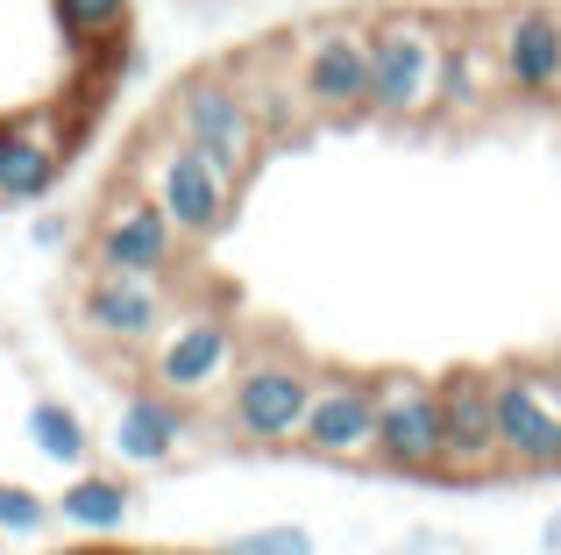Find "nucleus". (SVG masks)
Instances as JSON below:
<instances>
[{
    "label": "nucleus",
    "mask_w": 561,
    "mask_h": 555,
    "mask_svg": "<svg viewBox=\"0 0 561 555\" xmlns=\"http://www.w3.org/2000/svg\"><path fill=\"white\" fill-rule=\"evenodd\" d=\"M0 528L8 534H36L43 528V499L22 491V485H0Z\"/></svg>",
    "instance_id": "4be33fe9"
},
{
    "label": "nucleus",
    "mask_w": 561,
    "mask_h": 555,
    "mask_svg": "<svg viewBox=\"0 0 561 555\" xmlns=\"http://www.w3.org/2000/svg\"><path fill=\"white\" fill-rule=\"evenodd\" d=\"M497 449L519 471H561V371H497Z\"/></svg>",
    "instance_id": "20e7f679"
},
{
    "label": "nucleus",
    "mask_w": 561,
    "mask_h": 555,
    "mask_svg": "<svg viewBox=\"0 0 561 555\" xmlns=\"http://www.w3.org/2000/svg\"><path fill=\"white\" fill-rule=\"evenodd\" d=\"M171 257H179V228L164 222V207L150 193H122L100 214V228H93V264L100 271L157 278V271H171Z\"/></svg>",
    "instance_id": "9b49d317"
},
{
    "label": "nucleus",
    "mask_w": 561,
    "mask_h": 555,
    "mask_svg": "<svg viewBox=\"0 0 561 555\" xmlns=\"http://www.w3.org/2000/svg\"><path fill=\"white\" fill-rule=\"evenodd\" d=\"M71 165V122L65 107H22L0 114V207L43 200Z\"/></svg>",
    "instance_id": "39448f33"
},
{
    "label": "nucleus",
    "mask_w": 561,
    "mask_h": 555,
    "mask_svg": "<svg viewBox=\"0 0 561 555\" xmlns=\"http://www.w3.org/2000/svg\"><path fill=\"white\" fill-rule=\"evenodd\" d=\"M220 555H313V534L306 528H256V534H234Z\"/></svg>",
    "instance_id": "412c9836"
},
{
    "label": "nucleus",
    "mask_w": 561,
    "mask_h": 555,
    "mask_svg": "<svg viewBox=\"0 0 561 555\" xmlns=\"http://www.w3.org/2000/svg\"><path fill=\"white\" fill-rule=\"evenodd\" d=\"M497 463H505V449H497L491 371H455V377H440V471H455V477H491Z\"/></svg>",
    "instance_id": "1a4fd4ad"
},
{
    "label": "nucleus",
    "mask_w": 561,
    "mask_h": 555,
    "mask_svg": "<svg viewBox=\"0 0 561 555\" xmlns=\"http://www.w3.org/2000/svg\"><path fill=\"white\" fill-rule=\"evenodd\" d=\"M28 434H36V449H43L50 463H79V456H85V428H79V414H71V406H57V399L28 406Z\"/></svg>",
    "instance_id": "aec40b11"
},
{
    "label": "nucleus",
    "mask_w": 561,
    "mask_h": 555,
    "mask_svg": "<svg viewBox=\"0 0 561 555\" xmlns=\"http://www.w3.org/2000/svg\"><path fill=\"white\" fill-rule=\"evenodd\" d=\"M171 128L234 185H242L263 157V128H256V114H249L234 71H192L179 93H171Z\"/></svg>",
    "instance_id": "f03ea898"
},
{
    "label": "nucleus",
    "mask_w": 561,
    "mask_h": 555,
    "mask_svg": "<svg viewBox=\"0 0 561 555\" xmlns=\"http://www.w3.org/2000/svg\"><path fill=\"white\" fill-rule=\"evenodd\" d=\"M234 86H242V100H249V114H256V128H263V143L271 136H299L306 128V93H299V65H291V36H277V43H263L256 57H242L234 65Z\"/></svg>",
    "instance_id": "ddd939ff"
},
{
    "label": "nucleus",
    "mask_w": 561,
    "mask_h": 555,
    "mask_svg": "<svg viewBox=\"0 0 561 555\" xmlns=\"http://www.w3.org/2000/svg\"><path fill=\"white\" fill-rule=\"evenodd\" d=\"M505 100V65H497L491 22H448V79H440V114H483Z\"/></svg>",
    "instance_id": "4468645a"
},
{
    "label": "nucleus",
    "mask_w": 561,
    "mask_h": 555,
    "mask_svg": "<svg viewBox=\"0 0 561 555\" xmlns=\"http://www.w3.org/2000/svg\"><path fill=\"white\" fill-rule=\"evenodd\" d=\"M497 65H505L512 100H561V8L554 0H526V8L491 14Z\"/></svg>",
    "instance_id": "0eeeda50"
},
{
    "label": "nucleus",
    "mask_w": 561,
    "mask_h": 555,
    "mask_svg": "<svg viewBox=\"0 0 561 555\" xmlns=\"http://www.w3.org/2000/svg\"><path fill=\"white\" fill-rule=\"evenodd\" d=\"M65 555H100V548H65Z\"/></svg>",
    "instance_id": "b1692460"
},
{
    "label": "nucleus",
    "mask_w": 561,
    "mask_h": 555,
    "mask_svg": "<svg viewBox=\"0 0 561 555\" xmlns=\"http://www.w3.org/2000/svg\"><path fill=\"white\" fill-rule=\"evenodd\" d=\"M114 449H122L128 463H164L171 449H179V406H171L164 392H136V399L122 406V420H114Z\"/></svg>",
    "instance_id": "f3484780"
},
{
    "label": "nucleus",
    "mask_w": 561,
    "mask_h": 555,
    "mask_svg": "<svg viewBox=\"0 0 561 555\" xmlns=\"http://www.w3.org/2000/svg\"><path fill=\"white\" fill-rule=\"evenodd\" d=\"M65 520H71V528L107 534V528H122V520H128V491L114 485V477H79V485L65 491Z\"/></svg>",
    "instance_id": "6ab92c4d"
},
{
    "label": "nucleus",
    "mask_w": 561,
    "mask_h": 555,
    "mask_svg": "<svg viewBox=\"0 0 561 555\" xmlns=\"http://www.w3.org/2000/svg\"><path fill=\"white\" fill-rule=\"evenodd\" d=\"M448 79V22L420 8H391L370 22V114L383 122H426L440 114Z\"/></svg>",
    "instance_id": "f257e3e1"
},
{
    "label": "nucleus",
    "mask_w": 561,
    "mask_h": 555,
    "mask_svg": "<svg viewBox=\"0 0 561 555\" xmlns=\"http://www.w3.org/2000/svg\"><path fill=\"white\" fill-rule=\"evenodd\" d=\"M291 65L313 114H370V22H313L306 36H291Z\"/></svg>",
    "instance_id": "7ed1b4c3"
},
{
    "label": "nucleus",
    "mask_w": 561,
    "mask_h": 555,
    "mask_svg": "<svg viewBox=\"0 0 561 555\" xmlns=\"http://www.w3.org/2000/svg\"><path fill=\"white\" fill-rule=\"evenodd\" d=\"M150 200L164 207V222L179 228L185 242H206V236H220V228L234 222V179H220L185 136L150 165Z\"/></svg>",
    "instance_id": "423d86ee"
},
{
    "label": "nucleus",
    "mask_w": 561,
    "mask_h": 555,
    "mask_svg": "<svg viewBox=\"0 0 561 555\" xmlns=\"http://www.w3.org/2000/svg\"><path fill=\"white\" fill-rule=\"evenodd\" d=\"M391 471H440V385L426 377H383L377 385V449Z\"/></svg>",
    "instance_id": "6e6552de"
},
{
    "label": "nucleus",
    "mask_w": 561,
    "mask_h": 555,
    "mask_svg": "<svg viewBox=\"0 0 561 555\" xmlns=\"http://www.w3.org/2000/svg\"><path fill=\"white\" fill-rule=\"evenodd\" d=\"M228 356H234L228 320L192 314V320H179V328H171V342L157 349V377H164L171 392H206L220 371H228Z\"/></svg>",
    "instance_id": "dca6fc26"
},
{
    "label": "nucleus",
    "mask_w": 561,
    "mask_h": 555,
    "mask_svg": "<svg viewBox=\"0 0 561 555\" xmlns=\"http://www.w3.org/2000/svg\"><path fill=\"white\" fill-rule=\"evenodd\" d=\"M36 242H43V250H57V242H65V222H57V214H43V222H36Z\"/></svg>",
    "instance_id": "5701e85b"
},
{
    "label": "nucleus",
    "mask_w": 561,
    "mask_h": 555,
    "mask_svg": "<svg viewBox=\"0 0 561 555\" xmlns=\"http://www.w3.org/2000/svg\"><path fill=\"white\" fill-rule=\"evenodd\" d=\"M313 406V377L285 356H263L234 377V399H228V420L249 434V442H299V420Z\"/></svg>",
    "instance_id": "9d476101"
},
{
    "label": "nucleus",
    "mask_w": 561,
    "mask_h": 555,
    "mask_svg": "<svg viewBox=\"0 0 561 555\" xmlns=\"http://www.w3.org/2000/svg\"><path fill=\"white\" fill-rule=\"evenodd\" d=\"M79 314H85V328H93V335H107V342H150V335L164 328V292H157L150 278L100 271L93 285H85Z\"/></svg>",
    "instance_id": "2eb2a0df"
},
{
    "label": "nucleus",
    "mask_w": 561,
    "mask_h": 555,
    "mask_svg": "<svg viewBox=\"0 0 561 555\" xmlns=\"http://www.w3.org/2000/svg\"><path fill=\"white\" fill-rule=\"evenodd\" d=\"M299 442L313 449V456H370L377 449V385H363V377H328V385H313Z\"/></svg>",
    "instance_id": "f8f14e48"
},
{
    "label": "nucleus",
    "mask_w": 561,
    "mask_h": 555,
    "mask_svg": "<svg viewBox=\"0 0 561 555\" xmlns=\"http://www.w3.org/2000/svg\"><path fill=\"white\" fill-rule=\"evenodd\" d=\"M50 14L65 43H79V50H114L128 29V0H50Z\"/></svg>",
    "instance_id": "a211bd4d"
}]
</instances>
